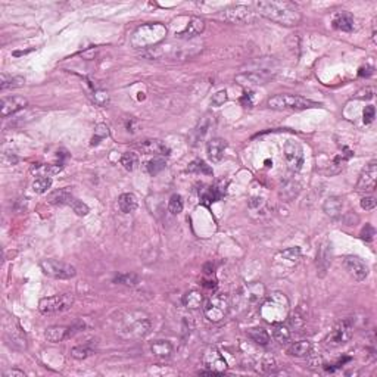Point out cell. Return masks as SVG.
<instances>
[{
    "label": "cell",
    "instance_id": "1",
    "mask_svg": "<svg viewBox=\"0 0 377 377\" xmlns=\"http://www.w3.org/2000/svg\"><path fill=\"white\" fill-rule=\"evenodd\" d=\"M254 6L262 18L283 27H296L302 21L299 8L288 0H259Z\"/></svg>",
    "mask_w": 377,
    "mask_h": 377
},
{
    "label": "cell",
    "instance_id": "2",
    "mask_svg": "<svg viewBox=\"0 0 377 377\" xmlns=\"http://www.w3.org/2000/svg\"><path fill=\"white\" fill-rule=\"evenodd\" d=\"M165 35L166 27H164L162 24H146L136 30L131 43L134 47H150L162 42Z\"/></svg>",
    "mask_w": 377,
    "mask_h": 377
},
{
    "label": "cell",
    "instance_id": "3",
    "mask_svg": "<svg viewBox=\"0 0 377 377\" xmlns=\"http://www.w3.org/2000/svg\"><path fill=\"white\" fill-rule=\"evenodd\" d=\"M152 329L150 318L143 312H131L127 318H124L121 326V333L130 339H142Z\"/></svg>",
    "mask_w": 377,
    "mask_h": 377
},
{
    "label": "cell",
    "instance_id": "4",
    "mask_svg": "<svg viewBox=\"0 0 377 377\" xmlns=\"http://www.w3.org/2000/svg\"><path fill=\"white\" fill-rule=\"evenodd\" d=\"M268 106L276 111H285V109H292V111H302L308 108H315L318 103L312 100L302 98V96H293V95H276L271 99H268Z\"/></svg>",
    "mask_w": 377,
    "mask_h": 377
},
{
    "label": "cell",
    "instance_id": "5",
    "mask_svg": "<svg viewBox=\"0 0 377 377\" xmlns=\"http://www.w3.org/2000/svg\"><path fill=\"white\" fill-rule=\"evenodd\" d=\"M259 307H261V315H262V318L267 320L268 323L276 324V323H281L285 320V315H281L280 312H277V310L288 312L289 300L283 293L276 292V293H273L271 299L267 300V302H262Z\"/></svg>",
    "mask_w": 377,
    "mask_h": 377
},
{
    "label": "cell",
    "instance_id": "6",
    "mask_svg": "<svg viewBox=\"0 0 377 377\" xmlns=\"http://www.w3.org/2000/svg\"><path fill=\"white\" fill-rule=\"evenodd\" d=\"M230 298L225 293H215L210 299L203 304V312L205 317L212 323H218L225 318L230 310Z\"/></svg>",
    "mask_w": 377,
    "mask_h": 377
},
{
    "label": "cell",
    "instance_id": "7",
    "mask_svg": "<svg viewBox=\"0 0 377 377\" xmlns=\"http://www.w3.org/2000/svg\"><path fill=\"white\" fill-rule=\"evenodd\" d=\"M40 268L47 277L56 278V280H68V278L76 277L77 274L76 267L67 264V262L56 261V259H43L40 262Z\"/></svg>",
    "mask_w": 377,
    "mask_h": 377
},
{
    "label": "cell",
    "instance_id": "8",
    "mask_svg": "<svg viewBox=\"0 0 377 377\" xmlns=\"http://www.w3.org/2000/svg\"><path fill=\"white\" fill-rule=\"evenodd\" d=\"M74 304V295L72 293H62L55 295L50 298H43L39 302V311L42 314H55L61 311L69 310Z\"/></svg>",
    "mask_w": 377,
    "mask_h": 377
},
{
    "label": "cell",
    "instance_id": "9",
    "mask_svg": "<svg viewBox=\"0 0 377 377\" xmlns=\"http://www.w3.org/2000/svg\"><path fill=\"white\" fill-rule=\"evenodd\" d=\"M283 152H285V159H286V164H288L289 169L292 173L300 171L302 166H304V161H305L302 144L299 142H296V140L289 139L288 142L285 143Z\"/></svg>",
    "mask_w": 377,
    "mask_h": 377
},
{
    "label": "cell",
    "instance_id": "10",
    "mask_svg": "<svg viewBox=\"0 0 377 377\" xmlns=\"http://www.w3.org/2000/svg\"><path fill=\"white\" fill-rule=\"evenodd\" d=\"M352 333H354L352 320L346 318L333 329L332 333L329 334V337L326 339V344L329 346H341V345L346 344L352 337Z\"/></svg>",
    "mask_w": 377,
    "mask_h": 377
},
{
    "label": "cell",
    "instance_id": "11",
    "mask_svg": "<svg viewBox=\"0 0 377 377\" xmlns=\"http://www.w3.org/2000/svg\"><path fill=\"white\" fill-rule=\"evenodd\" d=\"M221 16L224 21L232 24H246L254 21V12L251 11V8L243 6V5L230 6V8L224 9Z\"/></svg>",
    "mask_w": 377,
    "mask_h": 377
},
{
    "label": "cell",
    "instance_id": "12",
    "mask_svg": "<svg viewBox=\"0 0 377 377\" xmlns=\"http://www.w3.org/2000/svg\"><path fill=\"white\" fill-rule=\"evenodd\" d=\"M239 298L243 302V305H261L266 299V288L261 283L248 285L240 290Z\"/></svg>",
    "mask_w": 377,
    "mask_h": 377
},
{
    "label": "cell",
    "instance_id": "13",
    "mask_svg": "<svg viewBox=\"0 0 377 377\" xmlns=\"http://www.w3.org/2000/svg\"><path fill=\"white\" fill-rule=\"evenodd\" d=\"M344 266L346 268V271L356 280V281H364L368 274H370V268L366 262L358 258V256L349 255L344 259Z\"/></svg>",
    "mask_w": 377,
    "mask_h": 377
},
{
    "label": "cell",
    "instance_id": "14",
    "mask_svg": "<svg viewBox=\"0 0 377 377\" xmlns=\"http://www.w3.org/2000/svg\"><path fill=\"white\" fill-rule=\"evenodd\" d=\"M203 364L208 367V370L214 371L215 374H221L227 370V363L224 360L221 352L215 348V346H210L205 355H203Z\"/></svg>",
    "mask_w": 377,
    "mask_h": 377
},
{
    "label": "cell",
    "instance_id": "15",
    "mask_svg": "<svg viewBox=\"0 0 377 377\" xmlns=\"http://www.w3.org/2000/svg\"><path fill=\"white\" fill-rule=\"evenodd\" d=\"M376 180H377V164L371 162L363 169L360 180L356 183V190L363 192V193H371L376 188Z\"/></svg>",
    "mask_w": 377,
    "mask_h": 377
},
{
    "label": "cell",
    "instance_id": "16",
    "mask_svg": "<svg viewBox=\"0 0 377 377\" xmlns=\"http://www.w3.org/2000/svg\"><path fill=\"white\" fill-rule=\"evenodd\" d=\"M28 105V102L25 98L21 96H11V98H5L2 100V117L6 118L9 115H13L18 111L24 109Z\"/></svg>",
    "mask_w": 377,
    "mask_h": 377
},
{
    "label": "cell",
    "instance_id": "17",
    "mask_svg": "<svg viewBox=\"0 0 377 377\" xmlns=\"http://www.w3.org/2000/svg\"><path fill=\"white\" fill-rule=\"evenodd\" d=\"M139 149L143 152L144 155H162L168 156L169 155V147L166 146L164 142L161 140H156V139H149V140H144L139 144Z\"/></svg>",
    "mask_w": 377,
    "mask_h": 377
},
{
    "label": "cell",
    "instance_id": "18",
    "mask_svg": "<svg viewBox=\"0 0 377 377\" xmlns=\"http://www.w3.org/2000/svg\"><path fill=\"white\" fill-rule=\"evenodd\" d=\"M268 76H266L264 72H243V74H239L236 77V83L240 84L242 87H256V86H262L268 81Z\"/></svg>",
    "mask_w": 377,
    "mask_h": 377
},
{
    "label": "cell",
    "instance_id": "19",
    "mask_svg": "<svg viewBox=\"0 0 377 377\" xmlns=\"http://www.w3.org/2000/svg\"><path fill=\"white\" fill-rule=\"evenodd\" d=\"M72 334V329L71 327H65V326H52L47 327L45 332V337L47 342L50 344H59L64 342Z\"/></svg>",
    "mask_w": 377,
    "mask_h": 377
},
{
    "label": "cell",
    "instance_id": "20",
    "mask_svg": "<svg viewBox=\"0 0 377 377\" xmlns=\"http://www.w3.org/2000/svg\"><path fill=\"white\" fill-rule=\"evenodd\" d=\"M225 149H227V142L224 139H220V137L212 139L206 144V154H208V158L212 162H220L224 156Z\"/></svg>",
    "mask_w": 377,
    "mask_h": 377
},
{
    "label": "cell",
    "instance_id": "21",
    "mask_svg": "<svg viewBox=\"0 0 377 377\" xmlns=\"http://www.w3.org/2000/svg\"><path fill=\"white\" fill-rule=\"evenodd\" d=\"M333 28L339 30V31H345V33H351L354 31V16L349 12H337L333 16Z\"/></svg>",
    "mask_w": 377,
    "mask_h": 377
},
{
    "label": "cell",
    "instance_id": "22",
    "mask_svg": "<svg viewBox=\"0 0 377 377\" xmlns=\"http://www.w3.org/2000/svg\"><path fill=\"white\" fill-rule=\"evenodd\" d=\"M203 30H205V21L200 20V18L193 16V18L188 20L186 28H184L180 34H177V35L180 39H190V37H195V35L200 34Z\"/></svg>",
    "mask_w": 377,
    "mask_h": 377
},
{
    "label": "cell",
    "instance_id": "23",
    "mask_svg": "<svg viewBox=\"0 0 377 377\" xmlns=\"http://www.w3.org/2000/svg\"><path fill=\"white\" fill-rule=\"evenodd\" d=\"M300 193V184L298 181H295V180H289L286 181L281 188H280V199L283 200V202H290V200H293L295 198H298V195Z\"/></svg>",
    "mask_w": 377,
    "mask_h": 377
},
{
    "label": "cell",
    "instance_id": "24",
    "mask_svg": "<svg viewBox=\"0 0 377 377\" xmlns=\"http://www.w3.org/2000/svg\"><path fill=\"white\" fill-rule=\"evenodd\" d=\"M342 208H344V202L337 196H330L324 200L323 205V211L326 212V215H329L330 218H337L342 214Z\"/></svg>",
    "mask_w": 377,
    "mask_h": 377
},
{
    "label": "cell",
    "instance_id": "25",
    "mask_svg": "<svg viewBox=\"0 0 377 377\" xmlns=\"http://www.w3.org/2000/svg\"><path fill=\"white\" fill-rule=\"evenodd\" d=\"M312 351V344L311 341H299V342H295L288 348V354L290 356H296V358H304V356H308Z\"/></svg>",
    "mask_w": 377,
    "mask_h": 377
},
{
    "label": "cell",
    "instance_id": "26",
    "mask_svg": "<svg viewBox=\"0 0 377 377\" xmlns=\"http://www.w3.org/2000/svg\"><path fill=\"white\" fill-rule=\"evenodd\" d=\"M273 337L274 341L278 342L280 345H286L292 337V332H290V327L285 323H276L274 327H273Z\"/></svg>",
    "mask_w": 377,
    "mask_h": 377
},
{
    "label": "cell",
    "instance_id": "27",
    "mask_svg": "<svg viewBox=\"0 0 377 377\" xmlns=\"http://www.w3.org/2000/svg\"><path fill=\"white\" fill-rule=\"evenodd\" d=\"M118 208L122 214H131L137 210V198L133 193H122L118 198Z\"/></svg>",
    "mask_w": 377,
    "mask_h": 377
},
{
    "label": "cell",
    "instance_id": "28",
    "mask_svg": "<svg viewBox=\"0 0 377 377\" xmlns=\"http://www.w3.org/2000/svg\"><path fill=\"white\" fill-rule=\"evenodd\" d=\"M173 344L169 342V341H164V339H161V341H156L154 344L150 345V351H152V354L158 356V358H168L169 355L173 354Z\"/></svg>",
    "mask_w": 377,
    "mask_h": 377
},
{
    "label": "cell",
    "instance_id": "29",
    "mask_svg": "<svg viewBox=\"0 0 377 377\" xmlns=\"http://www.w3.org/2000/svg\"><path fill=\"white\" fill-rule=\"evenodd\" d=\"M183 304L188 310H198L203 307V295L199 290H190L183 296Z\"/></svg>",
    "mask_w": 377,
    "mask_h": 377
},
{
    "label": "cell",
    "instance_id": "30",
    "mask_svg": "<svg viewBox=\"0 0 377 377\" xmlns=\"http://www.w3.org/2000/svg\"><path fill=\"white\" fill-rule=\"evenodd\" d=\"M72 199H74V198H72V195H71V192H69L68 188H59V190L52 192V193L47 196L49 203H52V205H65V203L69 205Z\"/></svg>",
    "mask_w": 377,
    "mask_h": 377
},
{
    "label": "cell",
    "instance_id": "31",
    "mask_svg": "<svg viewBox=\"0 0 377 377\" xmlns=\"http://www.w3.org/2000/svg\"><path fill=\"white\" fill-rule=\"evenodd\" d=\"M62 171V166L61 165H50V164H34L31 168V173L39 176V177H52L58 173Z\"/></svg>",
    "mask_w": 377,
    "mask_h": 377
},
{
    "label": "cell",
    "instance_id": "32",
    "mask_svg": "<svg viewBox=\"0 0 377 377\" xmlns=\"http://www.w3.org/2000/svg\"><path fill=\"white\" fill-rule=\"evenodd\" d=\"M200 198H202V202L210 205L212 202H218V200L222 199V196L225 195V190H221L218 187H206L205 190L199 192Z\"/></svg>",
    "mask_w": 377,
    "mask_h": 377
},
{
    "label": "cell",
    "instance_id": "33",
    "mask_svg": "<svg viewBox=\"0 0 377 377\" xmlns=\"http://www.w3.org/2000/svg\"><path fill=\"white\" fill-rule=\"evenodd\" d=\"M25 84V78L20 77V76H6V74H2L0 76V90L5 91L8 89H16V87H21Z\"/></svg>",
    "mask_w": 377,
    "mask_h": 377
},
{
    "label": "cell",
    "instance_id": "34",
    "mask_svg": "<svg viewBox=\"0 0 377 377\" xmlns=\"http://www.w3.org/2000/svg\"><path fill=\"white\" fill-rule=\"evenodd\" d=\"M330 262H332V259H330V249H329V244L326 243L320 248L318 255H317V266H318L320 271H322V276L326 274L327 268L330 267Z\"/></svg>",
    "mask_w": 377,
    "mask_h": 377
},
{
    "label": "cell",
    "instance_id": "35",
    "mask_svg": "<svg viewBox=\"0 0 377 377\" xmlns=\"http://www.w3.org/2000/svg\"><path fill=\"white\" fill-rule=\"evenodd\" d=\"M248 336L251 337L252 342H255L256 345H261V346H266L270 342V334L267 332L264 327H255V329H251L248 332Z\"/></svg>",
    "mask_w": 377,
    "mask_h": 377
},
{
    "label": "cell",
    "instance_id": "36",
    "mask_svg": "<svg viewBox=\"0 0 377 377\" xmlns=\"http://www.w3.org/2000/svg\"><path fill=\"white\" fill-rule=\"evenodd\" d=\"M187 171L188 173H196V174L212 176V168L210 165H206V162H205V161H202V159H196V161L190 162Z\"/></svg>",
    "mask_w": 377,
    "mask_h": 377
},
{
    "label": "cell",
    "instance_id": "37",
    "mask_svg": "<svg viewBox=\"0 0 377 377\" xmlns=\"http://www.w3.org/2000/svg\"><path fill=\"white\" fill-rule=\"evenodd\" d=\"M165 166H166L165 159H162V158H154V159L147 161V164H146L147 173H149L150 176H156V174H159L161 171H164V169H165Z\"/></svg>",
    "mask_w": 377,
    "mask_h": 377
},
{
    "label": "cell",
    "instance_id": "38",
    "mask_svg": "<svg viewBox=\"0 0 377 377\" xmlns=\"http://www.w3.org/2000/svg\"><path fill=\"white\" fill-rule=\"evenodd\" d=\"M109 136V127L106 125V124H103V122H100L96 125V130H95V136H93V139H91V146H98V144L103 140V139H106Z\"/></svg>",
    "mask_w": 377,
    "mask_h": 377
},
{
    "label": "cell",
    "instance_id": "39",
    "mask_svg": "<svg viewBox=\"0 0 377 377\" xmlns=\"http://www.w3.org/2000/svg\"><path fill=\"white\" fill-rule=\"evenodd\" d=\"M114 283L117 285H124V286H136L139 283V276L134 273H125V274H118L114 278Z\"/></svg>",
    "mask_w": 377,
    "mask_h": 377
},
{
    "label": "cell",
    "instance_id": "40",
    "mask_svg": "<svg viewBox=\"0 0 377 377\" xmlns=\"http://www.w3.org/2000/svg\"><path fill=\"white\" fill-rule=\"evenodd\" d=\"M121 165L127 169V171H134L136 166L139 165V158L133 152H125L121 156Z\"/></svg>",
    "mask_w": 377,
    "mask_h": 377
},
{
    "label": "cell",
    "instance_id": "41",
    "mask_svg": "<svg viewBox=\"0 0 377 377\" xmlns=\"http://www.w3.org/2000/svg\"><path fill=\"white\" fill-rule=\"evenodd\" d=\"M52 186V178L50 177H39L34 180L33 183V190L39 195H43L46 193Z\"/></svg>",
    "mask_w": 377,
    "mask_h": 377
},
{
    "label": "cell",
    "instance_id": "42",
    "mask_svg": "<svg viewBox=\"0 0 377 377\" xmlns=\"http://www.w3.org/2000/svg\"><path fill=\"white\" fill-rule=\"evenodd\" d=\"M91 100H93V103L98 105V106H106V105L109 103L111 98H109V93H108V91L98 89L93 90V93H91Z\"/></svg>",
    "mask_w": 377,
    "mask_h": 377
},
{
    "label": "cell",
    "instance_id": "43",
    "mask_svg": "<svg viewBox=\"0 0 377 377\" xmlns=\"http://www.w3.org/2000/svg\"><path fill=\"white\" fill-rule=\"evenodd\" d=\"M261 370L267 373V374H271V373H276L277 371V361L274 356L271 355H266L262 360H261Z\"/></svg>",
    "mask_w": 377,
    "mask_h": 377
},
{
    "label": "cell",
    "instance_id": "44",
    "mask_svg": "<svg viewBox=\"0 0 377 377\" xmlns=\"http://www.w3.org/2000/svg\"><path fill=\"white\" fill-rule=\"evenodd\" d=\"M280 256H281L283 259L289 261V262H292V264H296L300 258V249L298 246L288 248V249H285L283 252H280Z\"/></svg>",
    "mask_w": 377,
    "mask_h": 377
},
{
    "label": "cell",
    "instance_id": "45",
    "mask_svg": "<svg viewBox=\"0 0 377 377\" xmlns=\"http://www.w3.org/2000/svg\"><path fill=\"white\" fill-rule=\"evenodd\" d=\"M168 211L173 215H178L183 211V198L180 195H173L168 200Z\"/></svg>",
    "mask_w": 377,
    "mask_h": 377
},
{
    "label": "cell",
    "instance_id": "46",
    "mask_svg": "<svg viewBox=\"0 0 377 377\" xmlns=\"http://www.w3.org/2000/svg\"><path fill=\"white\" fill-rule=\"evenodd\" d=\"M69 206L72 208V211L76 212L78 217H86V215L90 212V208L83 202V200L72 199L71 200V203H69Z\"/></svg>",
    "mask_w": 377,
    "mask_h": 377
},
{
    "label": "cell",
    "instance_id": "47",
    "mask_svg": "<svg viewBox=\"0 0 377 377\" xmlns=\"http://www.w3.org/2000/svg\"><path fill=\"white\" fill-rule=\"evenodd\" d=\"M305 324V318L304 315H300L299 311L293 312L292 315H289V327L290 329H295V330H300Z\"/></svg>",
    "mask_w": 377,
    "mask_h": 377
},
{
    "label": "cell",
    "instance_id": "48",
    "mask_svg": "<svg viewBox=\"0 0 377 377\" xmlns=\"http://www.w3.org/2000/svg\"><path fill=\"white\" fill-rule=\"evenodd\" d=\"M93 354V351L90 349L89 346H76L71 349V356L76 358V360H84L90 355Z\"/></svg>",
    "mask_w": 377,
    "mask_h": 377
},
{
    "label": "cell",
    "instance_id": "49",
    "mask_svg": "<svg viewBox=\"0 0 377 377\" xmlns=\"http://www.w3.org/2000/svg\"><path fill=\"white\" fill-rule=\"evenodd\" d=\"M227 102V91L225 90H220V91H217L214 96H212V99H211V103H212V106H221V105H224Z\"/></svg>",
    "mask_w": 377,
    "mask_h": 377
},
{
    "label": "cell",
    "instance_id": "50",
    "mask_svg": "<svg viewBox=\"0 0 377 377\" xmlns=\"http://www.w3.org/2000/svg\"><path fill=\"white\" fill-rule=\"evenodd\" d=\"M361 208L363 210H366V211H371V210H374L376 208V198L374 196H364L363 199H361Z\"/></svg>",
    "mask_w": 377,
    "mask_h": 377
},
{
    "label": "cell",
    "instance_id": "51",
    "mask_svg": "<svg viewBox=\"0 0 377 377\" xmlns=\"http://www.w3.org/2000/svg\"><path fill=\"white\" fill-rule=\"evenodd\" d=\"M374 117H376V109H374V106H371V105H368L366 106V109L363 112V120L366 124H371L373 120H374Z\"/></svg>",
    "mask_w": 377,
    "mask_h": 377
},
{
    "label": "cell",
    "instance_id": "52",
    "mask_svg": "<svg viewBox=\"0 0 377 377\" xmlns=\"http://www.w3.org/2000/svg\"><path fill=\"white\" fill-rule=\"evenodd\" d=\"M374 96V89L373 87H366V89L360 90L356 93V99H364V100H370Z\"/></svg>",
    "mask_w": 377,
    "mask_h": 377
},
{
    "label": "cell",
    "instance_id": "53",
    "mask_svg": "<svg viewBox=\"0 0 377 377\" xmlns=\"http://www.w3.org/2000/svg\"><path fill=\"white\" fill-rule=\"evenodd\" d=\"M373 236H374V229H373L370 224H366L364 230L361 232V239H363L364 242H371Z\"/></svg>",
    "mask_w": 377,
    "mask_h": 377
},
{
    "label": "cell",
    "instance_id": "54",
    "mask_svg": "<svg viewBox=\"0 0 377 377\" xmlns=\"http://www.w3.org/2000/svg\"><path fill=\"white\" fill-rule=\"evenodd\" d=\"M242 102V105H243L244 108H252L254 106V102H252V95L251 93H246L243 95V98L240 99Z\"/></svg>",
    "mask_w": 377,
    "mask_h": 377
},
{
    "label": "cell",
    "instance_id": "55",
    "mask_svg": "<svg viewBox=\"0 0 377 377\" xmlns=\"http://www.w3.org/2000/svg\"><path fill=\"white\" fill-rule=\"evenodd\" d=\"M5 377H25V373L21 371V370H16V368H12V370H8L5 371Z\"/></svg>",
    "mask_w": 377,
    "mask_h": 377
},
{
    "label": "cell",
    "instance_id": "56",
    "mask_svg": "<svg viewBox=\"0 0 377 377\" xmlns=\"http://www.w3.org/2000/svg\"><path fill=\"white\" fill-rule=\"evenodd\" d=\"M373 74V67H366V68H360V72H358V76L360 77H370Z\"/></svg>",
    "mask_w": 377,
    "mask_h": 377
}]
</instances>
